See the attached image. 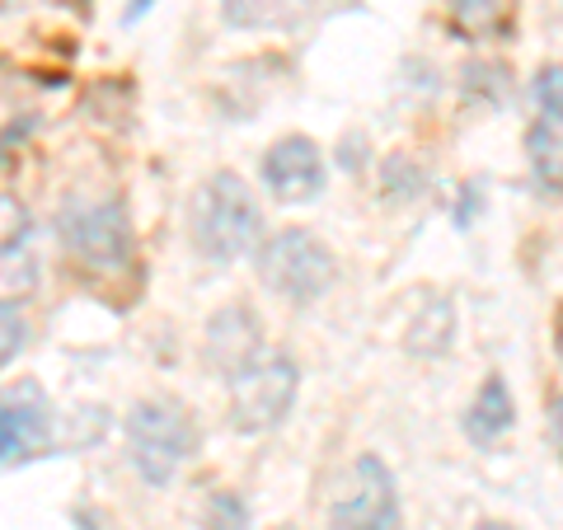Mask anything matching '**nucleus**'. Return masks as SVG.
<instances>
[{
	"label": "nucleus",
	"mask_w": 563,
	"mask_h": 530,
	"mask_svg": "<svg viewBox=\"0 0 563 530\" xmlns=\"http://www.w3.org/2000/svg\"><path fill=\"white\" fill-rule=\"evenodd\" d=\"M263 235V211L254 202V192L244 188L240 174L221 169L198 188L192 202V244L211 263H235L258 244Z\"/></svg>",
	"instance_id": "f257e3e1"
},
{
	"label": "nucleus",
	"mask_w": 563,
	"mask_h": 530,
	"mask_svg": "<svg viewBox=\"0 0 563 530\" xmlns=\"http://www.w3.org/2000/svg\"><path fill=\"white\" fill-rule=\"evenodd\" d=\"M198 455V422L179 399H141L128 413V461L151 488L179 479Z\"/></svg>",
	"instance_id": "f03ea898"
},
{
	"label": "nucleus",
	"mask_w": 563,
	"mask_h": 530,
	"mask_svg": "<svg viewBox=\"0 0 563 530\" xmlns=\"http://www.w3.org/2000/svg\"><path fill=\"white\" fill-rule=\"evenodd\" d=\"M296 390H301V366L287 352H263L240 376H231V428L244 437L273 432L277 422H287Z\"/></svg>",
	"instance_id": "7ed1b4c3"
},
{
	"label": "nucleus",
	"mask_w": 563,
	"mask_h": 530,
	"mask_svg": "<svg viewBox=\"0 0 563 530\" xmlns=\"http://www.w3.org/2000/svg\"><path fill=\"white\" fill-rule=\"evenodd\" d=\"M258 277L273 296L310 306V300H320L333 287L339 263H333L329 244L314 240L310 231H282L258 250Z\"/></svg>",
	"instance_id": "20e7f679"
},
{
	"label": "nucleus",
	"mask_w": 563,
	"mask_h": 530,
	"mask_svg": "<svg viewBox=\"0 0 563 530\" xmlns=\"http://www.w3.org/2000/svg\"><path fill=\"white\" fill-rule=\"evenodd\" d=\"M62 244L66 254L90 273H118L132 258V225H128V207L118 198H99V202H66L62 221Z\"/></svg>",
	"instance_id": "39448f33"
},
{
	"label": "nucleus",
	"mask_w": 563,
	"mask_h": 530,
	"mask_svg": "<svg viewBox=\"0 0 563 530\" xmlns=\"http://www.w3.org/2000/svg\"><path fill=\"white\" fill-rule=\"evenodd\" d=\"M399 484L380 455H357L329 507V530H399Z\"/></svg>",
	"instance_id": "423d86ee"
},
{
	"label": "nucleus",
	"mask_w": 563,
	"mask_h": 530,
	"mask_svg": "<svg viewBox=\"0 0 563 530\" xmlns=\"http://www.w3.org/2000/svg\"><path fill=\"white\" fill-rule=\"evenodd\" d=\"M52 451V409L38 385L0 395V465H29Z\"/></svg>",
	"instance_id": "0eeeda50"
},
{
	"label": "nucleus",
	"mask_w": 563,
	"mask_h": 530,
	"mask_svg": "<svg viewBox=\"0 0 563 530\" xmlns=\"http://www.w3.org/2000/svg\"><path fill=\"white\" fill-rule=\"evenodd\" d=\"M263 184L277 202H314L324 192V155L310 136H282L263 155Z\"/></svg>",
	"instance_id": "6e6552de"
},
{
	"label": "nucleus",
	"mask_w": 563,
	"mask_h": 530,
	"mask_svg": "<svg viewBox=\"0 0 563 530\" xmlns=\"http://www.w3.org/2000/svg\"><path fill=\"white\" fill-rule=\"evenodd\" d=\"M258 357H263V324H258L254 310L225 306V310L211 314V324H207V362H211V371H221V376L231 380Z\"/></svg>",
	"instance_id": "1a4fd4ad"
},
{
	"label": "nucleus",
	"mask_w": 563,
	"mask_h": 530,
	"mask_svg": "<svg viewBox=\"0 0 563 530\" xmlns=\"http://www.w3.org/2000/svg\"><path fill=\"white\" fill-rule=\"evenodd\" d=\"M314 14V0H221V20L244 33H291Z\"/></svg>",
	"instance_id": "9d476101"
},
{
	"label": "nucleus",
	"mask_w": 563,
	"mask_h": 530,
	"mask_svg": "<svg viewBox=\"0 0 563 530\" xmlns=\"http://www.w3.org/2000/svg\"><path fill=\"white\" fill-rule=\"evenodd\" d=\"M517 422V399L512 390H507L503 376H488L479 385V395H474L470 413H465V437L474 441V446H493L503 432H512Z\"/></svg>",
	"instance_id": "9b49d317"
},
{
	"label": "nucleus",
	"mask_w": 563,
	"mask_h": 530,
	"mask_svg": "<svg viewBox=\"0 0 563 530\" xmlns=\"http://www.w3.org/2000/svg\"><path fill=\"white\" fill-rule=\"evenodd\" d=\"M451 24L470 38H493L512 24V0H446Z\"/></svg>",
	"instance_id": "f8f14e48"
},
{
	"label": "nucleus",
	"mask_w": 563,
	"mask_h": 530,
	"mask_svg": "<svg viewBox=\"0 0 563 530\" xmlns=\"http://www.w3.org/2000/svg\"><path fill=\"white\" fill-rule=\"evenodd\" d=\"M526 151H531V174H536V188L544 198H559V122H536L531 136H526Z\"/></svg>",
	"instance_id": "ddd939ff"
},
{
	"label": "nucleus",
	"mask_w": 563,
	"mask_h": 530,
	"mask_svg": "<svg viewBox=\"0 0 563 530\" xmlns=\"http://www.w3.org/2000/svg\"><path fill=\"white\" fill-rule=\"evenodd\" d=\"M207 530H250V503L231 488L211 493L207 498Z\"/></svg>",
	"instance_id": "4468645a"
},
{
	"label": "nucleus",
	"mask_w": 563,
	"mask_h": 530,
	"mask_svg": "<svg viewBox=\"0 0 563 530\" xmlns=\"http://www.w3.org/2000/svg\"><path fill=\"white\" fill-rule=\"evenodd\" d=\"M29 343V320L14 300H0V371H5Z\"/></svg>",
	"instance_id": "2eb2a0df"
},
{
	"label": "nucleus",
	"mask_w": 563,
	"mask_h": 530,
	"mask_svg": "<svg viewBox=\"0 0 563 530\" xmlns=\"http://www.w3.org/2000/svg\"><path fill=\"white\" fill-rule=\"evenodd\" d=\"M29 240V211L20 198H0V254L20 250Z\"/></svg>",
	"instance_id": "dca6fc26"
},
{
	"label": "nucleus",
	"mask_w": 563,
	"mask_h": 530,
	"mask_svg": "<svg viewBox=\"0 0 563 530\" xmlns=\"http://www.w3.org/2000/svg\"><path fill=\"white\" fill-rule=\"evenodd\" d=\"M536 103H540V118L544 122H559L563 118V103H559V66H544L536 76Z\"/></svg>",
	"instance_id": "f3484780"
},
{
	"label": "nucleus",
	"mask_w": 563,
	"mask_h": 530,
	"mask_svg": "<svg viewBox=\"0 0 563 530\" xmlns=\"http://www.w3.org/2000/svg\"><path fill=\"white\" fill-rule=\"evenodd\" d=\"M385 188H390V198L399 192V198H413L418 192V169L404 161V155H395L390 165H385Z\"/></svg>",
	"instance_id": "a211bd4d"
},
{
	"label": "nucleus",
	"mask_w": 563,
	"mask_h": 530,
	"mask_svg": "<svg viewBox=\"0 0 563 530\" xmlns=\"http://www.w3.org/2000/svg\"><path fill=\"white\" fill-rule=\"evenodd\" d=\"M155 0H128V14H122V24H136V20H146Z\"/></svg>",
	"instance_id": "6ab92c4d"
},
{
	"label": "nucleus",
	"mask_w": 563,
	"mask_h": 530,
	"mask_svg": "<svg viewBox=\"0 0 563 530\" xmlns=\"http://www.w3.org/2000/svg\"><path fill=\"white\" fill-rule=\"evenodd\" d=\"M80 530H99V526H95L90 517H80Z\"/></svg>",
	"instance_id": "aec40b11"
},
{
	"label": "nucleus",
	"mask_w": 563,
	"mask_h": 530,
	"mask_svg": "<svg viewBox=\"0 0 563 530\" xmlns=\"http://www.w3.org/2000/svg\"><path fill=\"white\" fill-rule=\"evenodd\" d=\"M479 530H512V526H498V521H488V526H479Z\"/></svg>",
	"instance_id": "412c9836"
}]
</instances>
